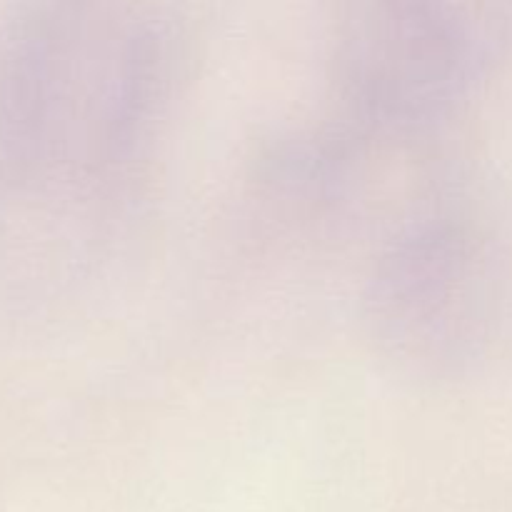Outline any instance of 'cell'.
Instances as JSON below:
<instances>
[{
    "label": "cell",
    "instance_id": "cell-1",
    "mask_svg": "<svg viewBox=\"0 0 512 512\" xmlns=\"http://www.w3.org/2000/svg\"><path fill=\"white\" fill-rule=\"evenodd\" d=\"M478 33L448 5H355L335 25L333 83L355 118L385 130L445 118L478 65Z\"/></svg>",
    "mask_w": 512,
    "mask_h": 512
},
{
    "label": "cell",
    "instance_id": "cell-2",
    "mask_svg": "<svg viewBox=\"0 0 512 512\" xmlns=\"http://www.w3.org/2000/svg\"><path fill=\"white\" fill-rule=\"evenodd\" d=\"M483 238L435 218L400 235L373 278V325L403 363L448 373L478 353L495 275Z\"/></svg>",
    "mask_w": 512,
    "mask_h": 512
}]
</instances>
